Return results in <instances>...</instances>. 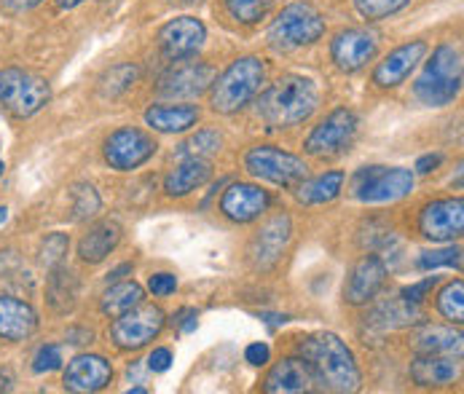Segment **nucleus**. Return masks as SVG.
Listing matches in <instances>:
<instances>
[{"label": "nucleus", "instance_id": "1", "mask_svg": "<svg viewBox=\"0 0 464 394\" xmlns=\"http://www.w3.org/2000/svg\"><path fill=\"white\" fill-rule=\"evenodd\" d=\"M301 357L317 376L320 389L328 392H357L360 389V370L349 346L333 332H314L298 343Z\"/></svg>", "mask_w": 464, "mask_h": 394}, {"label": "nucleus", "instance_id": "2", "mask_svg": "<svg viewBox=\"0 0 464 394\" xmlns=\"http://www.w3.org/2000/svg\"><path fill=\"white\" fill-rule=\"evenodd\" d=\"M320 105V89L306 75H282L276 78L258 100V116L268 127L285 130L304 124Z\"/></svg>", "mask_w": 464, "mask_h": 394}, {"label": "nucleus", "instance_id": "3", "mask_svg": "<svg viewBox=\"0 0 464 394\" xmlns=\"http://www.w3.org/2000/svg\"><path fill=\"white\" fill-rule=\"evenodd\" d=\"M462 89V54L457 46L443 43L432 52L421 75L413 83V94L427 108H446Z\"/></svg>", "mask_w": 464, "mask_h": 394}, {"label": "nucleus", "instance_id": "4", "mask_svg": "<svg viewBox=\"0 0 464 394\" xmlns=\"http://www.w3.org/2000/svg\"><path fill=\"white\" fill-rule=\"evenodd\" d=\"M266 83V65L258 57H242L237 62L223 70V75H218L212 81V91H209V105L215 113L231 116L237 111H242Z\"/></svg>", "mask_w": 464, "mask_h": 394}, {"label": "nucleus", "instance_id": "5", "mask_svg": "<svg viewBox=\"0 0 464 394\" xmlns=\"http://www.w3.org/2000/svg\"><path fill=\"white\" fill-rule=\"evenodd\" d=\"M323 33H325V19H323V14L314 5H309V3H290L271 22L268 43L276 52H293V49L312 46L314 41L323 38Z\"/></svg>", "mask_w": 464, "mask_h": 394}, {"label": "nucleus", "instance_id": "6", "mask_svg": "<svg viewBox=\"0 0 464 394\" xmlns=\"http://www.w3.org/2000/svg\"><path fill=\"white\" fill-rule=\"evenodd\" d=\"M49 100H52V86L46 78L19 67L0 70V105L11 116L30 119L38 111H44Z\"/></svg>", "mask_w": 464, "mask_h": 394}, {"label": "nucleus", "instance_id": "7", "mask_svg": "<svg viewBox=\"0 0 464 394\" xmlns=\"http://www.w3.org/2000/svg\"><path fill=\"white\" fill-rule=\"evenodd\" d=\"M413 191V172L405 167H362L352 178V197L365 204L398 201Z\"/></svg>", "mask_w": 464, "mask_h": 394}, {"label": "nucleus", "instance_id": "8", "mask_svg": "<svg viewBox=\"0 0 464 394\" xmlns=\"http://www.w3.org/2000/svg\"><path fill=\"white\" fill-rule=\"evenodd\" d=\"M245 167L261 178L268 180L274 186H285V188H293L298 183L306 180L309 175V167L304 159L287 153V150H279L274 145H258V148H250L247 156H245Z\"/></svg>", "mask_w": 464, "mask_h": 394}, {"label": "nucleus", "instance_id": "9", "mask_svg": "<svg viewBox=\"0 0 464 394\" xmlns=\"http://www.w3.org/2000/svg\"><path fill=\"white\" fill-rule=\"evenodd\" d=\"M164 322L167 320L159 306H134L127 314L113 317L111 338L121 351H137L161 335Z\"/></svg>", "mask_w": 464, "mask_h": 394}, {"label": "nucleus", "instance_id": "10", "mask_svg": "<svg viewBox=\"0 0 464 394\" xmlns=\"http://www.w3.org/2000/svg\"><path fill=\"white\" fill-rule=\"evenodd\" d=\"M156 139L148 131L137 130V127H121L105 139V161L119 169V172H130L137 169L140 164H145L153 153H156Z\"/></svg>", "mask_w": 464, "mask_h": 394}, {"label": "nucleus", "instance_id": "11", "mask_svg": "<svg viewBox=\"0 0 464 394\" xmlns=\"http://www.w3.org/2000/svg\"><path fill=\"white\" fill-rule=\"evenodd\" d=\"M215 81V67L197 60H175V65L169 67L161 78H159V94L161 97H199L201 91H207Z\"/></svg>", "mask_w": 464, "mask_h": 394}, {"label": "nucleus", "instance_id": "12", "mask_svg": "<svg viewBox=\"0 0 464 394\" xmlns=\"http://www.w3.org/2000/svg\"><path fill=\"white\" fill-rule=\"evenodd\" d=\"M354 134H357V119H354V113L346 111V108H338V111H333L323 124H317L314 131L306 137V153L320 156V159L323 156H335L343 148H349V142L354 139Z\"/></svg>", "mask_w": 464, "mask_h": 394}, {"label": "nucleus", "instance_id": "13", "mask_svg": "<svg viewBox=\"0 0 464 394\" xmlns=\"http://www.w3.org/2000/svg\"><path fill=\"white\" fill-rule=\"evenodd\" d=\"M419 228L432 242H454L464 231L462 198H438L424 207L419 217Z\"/></svg>", "mask_w": 464, "mask_h": 394}, {"label": "nucleus", "instance_id": "14", "mask_svg": "<svg viewBox=\"0 0 464 394\" xmlns=\"http://www.w3.org/2000/svg\"><path fill=\"white\" fill-rule=\"evenodd\" d=\"M376 49H379V38L371 30L349 27V30H341L333 38L331 57L338 70L357 72L376 57Z\"/></svg>", "mask_w": 464, "mask_h": 394}, {"label": "nucleus", "instance_id": "15", "mask_svg": "<svg viewBox=\"0 0 464 394\" xmlns=\"http://www.w3.org/2000/svg\"><path fill=\"white\" fill-rule=\"evenodd\" d=\"M207 41V30L197 16H178L159 30V46L169 60H188Z\"/></svg>", "mask_w": 464, "mask_h": 394}, {"label": "nucleus", "instance_id": "16", "mask_svg": "<svg viewBox=\"0 0 464 394\" xmlns=\"http://www.w3.org/2000/svg\"><path fill=\"white\" fill-rule=\"evenodd\" d=\"M113 379V368L105 357L100 354H75L67 362L65 373H63V387L67 392L89 394L100 392L111 384Z\"/></svg>", "mask_w": 464, "mask_h": 394}, {"label": "nucleus", "instance_id": "17", "mask_svg": "<svg viewBox=\"0 0 464 394\" xmlns=\"http://www.w3.org/2000/svg\"><path fill=\"white\" fill-rule=\"evenodd\" d=\"M387 282V265L379 255H365L362 261L354 263L349 271V279L343 284V301L352 306H362L379 295V290Z\"/></svg>", "mask_w": 464, "mask_h": 394}, {"label": "nucleus", "instance_id": "18", "mask_svg": "<svg viewBox=\"0 0 464 394\" xmlns=\"http://www.w3.org/2000/svg\"><path fill=\"white\" fill-rule=\"evenodd\" d=\"M271 204L268 191L253 183H234L220 198V212L234 223H253L264 215Z\"/></svg>", "mask_w": 464, "mask_h": 394}, {"label": "nucleus", "instance_id": "19", "mask_svg": "<svg viewBox=\"0 0 464 394\" xmlns=\"http://www.w3.org/2000/svg\"><path fill=\"white\" fill-rule=\"evenodd\" d=\"M264 389L271 394L314 392V389H320V384L304 357H287L271 368V373L266 376Z\"/></svg>", "mask_w": 464, "mask_h": 394}, {"label": "nucleus", "instance_id": "20", "mask_svg": "<svg viewBox=\"0 0 464 394\" xmlns=\"http://www.w3.org/2000/svg\"><path fill=\"white\" fill-rule=\"evenodd\" d=\"M427 57V43L424 41H411V43H402L395 52H390L379 67L373 70V83L382 86V89H395L400 86L416 67L419 62Z\"/></svg>", "mask_w": 464, "mask_h": 394}, {"label": "nucleus", "instance_id": "21", "mask_svg": "<svg viewBox=\"0 0 464 394\" xmlns=\"http://www.w3.org/2000/svg\"><path fill=\"white\" fill-rule=\"evenodd\" d=\"M38 312L14 295H0V341L22 343L38 332Z\"/></svg>", "mask_w": 464, "mask_h": 394}, {"label": "nucleus", "instance_id": "22", "mask_svg": "<svg viewBox=\"0 0 464 394\" xmlns=\"http://www.w3.org/2000/svg\"><path fill=\"white\" fill-rule=\"evenodd\" d=\"M287 242H290V217L276 215L274 220H268L264 228L256 234V239L250 245V255H253L258 268H271L274 263L282 258Z\"/></svg>", "mask_w": 464, "mask_h": 394}, {"label": "nucleus", "instance_id": "23", "mask_svg": "<svg viewBox=\"0 0 464 394\" xmlns=\"http://www.w3.org/2000/svg\"><path fill=\"white\" fill-rule=\"evenodd\" d=\"M462 365L459 357H449V354H419L411 362V379L419 387H449L459 379Z\"/></svg>", "mask_w": 464, "mask_h": 394}, {"label": "nucleus", "instance_id": "24", "mask_svg": "<svg viewBox=\"0 0 464 394\" xmlns=\"http://www.w3.org/2000/svg\"><path fill=\"white\" fill-rule=\"evenodd\" d=\"M121 242V226L116 220H100L78 242V255L83 263H102Z\"/></svg>", "mask_w": 464, "mask_h": 394}, {"label": "nucleus", "instance_id": "25", "mask_svg": "<svg viewBox=\"0 0 464 394\" xmlns=\"http://www.w3.org/2000/svg\"><path fill=\"white\" fill-rule=\"evenodd\" d=\"M199 108L197 105H153L145 111V124L161 134H180L197 127Z\"/></svg>", "mask_w": 464, "mask_h": 394}, {"label": "nucleus", "instance_id": "26", "mask_svg": "<svg viewBox=\"0 0 464 394\" xmlns=\"http://www.w3.org/2000/svg\"><path fill=\"white\" fill-rule=\"evenodd\" d=\"M209 178H212V167H209L207 159H186L183 164H178V167L167 175L164 191L175 198L188 197L191 191L201 188Z\"/></svg>", "mask_w": 464, "mask_h": 394}, {"label": "nucleus", "instance_id": "27", "mask_svg": "<svg viewBox=\"0 0 464 394\" xmlns=\"http://www.w3.org/2000/svg\"><path fill=\"white\" fill-rule=\"evenodd\" d=\"M416 351L419 354H449L462 357V332L454 328H424L416 335Z\"/></svg>", "mask_w": 464, "mask_h": 394}, {"label": "nucleus", "instance_id": "28", "mask_svg": "<svg viewBox=\"0 0 464 394\" xmlns=\"http://www.w3.org/2000/svg\"><path fill=\"white\" fill-rule=\"evenodd\" d=\"M54 274L49 276V290H46V298H49V306L57 312V314H67L75 301H78V276L67 268H52Z\"/></svg>", "mask_w": 464, "mask_h": 394}, {"label": "nucleus", "instance_id": "29", "mask_svg": "<svg viewBox=\"0 0 464 394\" xmlns=\"http://www.w3.org/2000/svg\"><path fill=\"white\" fill-rule=\"evenodd\" d=\"M343 172H325V175H320V178H314V180H304V183H298V191H295V197L301 204H328L333 198L341 194V188H343Z\"/></svg>", "mask_w": 464, "mask_h": 394}, {"label": "nucleus", "instance_id": "30", "mask_svg": "<svg viewBox=\"0 0 464 394\" xmlns=\"http://www.w3.org/2000/svg\"><path fill=\"white\" fill-rule=\"evenodd\" d=\"M140 303H142V287L137 282H119L102 295V314H108L113 320V317L127 314Z\"/></svg>", "mask_w": 464, "mask_h": 394}, {"label": "nucleus", "instance_id": "31", "mask_svg": "<svg viewBox=\"0 0 464 394\" xmlns=\"http://www.w3.org/2000/svg\"><path fill=\"white\" fill-rule=\"evenodd\" d=\"M140 78V67L132 62H121V65H113L111 70H105L97 81V91L105 97V100H113V97H121L124 91H130Z\"/></svg>", "mask_w": 464, "mask_h": 394}, {"label": "nucleus", "instance_id": "32", "mask_svg": "<svg viewBox=\"0 0 464 394\" xmlns=\"http://www.w3.org/2000/svg\"><path fill=\"white\" fill-rule=\"evenodd\" d=\"M438 312L446 317V320H451V322H457V325H462L464 322V284L457 279V282H451V284H446L443 290H440V295H438Z\"/></svg>", "mask_w": 464, "mask_h": 394}, {"label": "nucleus", "instance_id": "33", "mask_svg": "<svg viewBox=\"0 0 464 394\" xmlns=\"http://www.w3.org/2000/svg\"><path fill=\"white\" fill-rule=\"evenodd\" d=\"M220 145H223V137L218 134L215 130H201L197 131L194 137H188L183 145H180V156H186V159H204V156H212V153H218L220 150Z\"/></svg>", "mask_w": 464, "mask_h": 394}, {"label": "nucleus", "instance_id": "34", "mask_svg": "<svg viewBox=\"0 0 464 394\" xmlns=\"http://www.w3.org/2000/svg\"><path fill=\"white\" fill-rule=\"evenodd\" d=\"M70 201H72V217L75 220H89L100 212V194L89 183H78L70 188Z\"/></svg>", "mask_w": 464, "mask_h": 394}, {"label": "nucleus", "instance_id": "35", "mask_svg": "<svg viewBox=\"0 0 464 394\" xmlns=\"http://www.w3.org/2000/svg\"><path fill=\"white\" fill-rule=\"evenodd\" d=\"M271 5H274V0H226L228 14L237 22H245V24L261 22L266 14L271 11Z\"/></svg>", "mask_w": 464, "mask_h": 394}, {"label": "nucleus", "instance_id": "36", "mask_svg": "<svg viewBox=\"0 0 464 394\" xmlns=\"http://www.w3.org/2000/svg\"><path fill=\"white\" fill-rule=\"evenodd\" d=\"M411 0H354V8L362 19L368 22H379V19H387L392 14L402 11Z\"/></svg>", "mask_w": 464, "mask_h": 394}, {"label": "nucleus", "instance_id": "37", "mask_svg": "<svg viewBox=\"0 0 464 394\" xmlns=\"http://www.w3.org/2000/svg\"><path fill=\"white\" fill-rule=\"evenodd\" d=\"M67 250H70V239H67V234H46V239L41 242V250H38V258L41 263L46 265V268H57V265H63L65 261Z\"/></svg>", "mask_w": 464, "mask_h": 394}, {"label": "nucleus", "instance_id": "38", "mask_svg": "<svg viewBox=\"0 0 464 394\" xmlns=\"http://www.w3.org/2000/svg\"><path fill=\"white\" fill-rule=\"evenodd\" d=\"M438 265H462V250L459 247H443V250H432V253H421L419 258V268L430 271Z\"/></svg>", "mask_w": 464, "mask_h": 394}, {"label": "nucleus", "instance_id": "39", "mask_svg": "<svg viewBox=\"0 0 464 394\" xmlns=\"http://www.w3.org/2000/svg\"><path fill=\"white\" fill-rule=\"evenodd\" d=\"M60 365H63V349L57 343H44L33 357V370L35 373H52Z\"/></svg>", "mask_w": 464, "mask_h": 394}, {"label": "nucleus", "instance_id": "40", "mask_svg": "<svg viewBox=\"0 0 464 394\" xmlns=\"http://www.w3.org/2000/svg\"><path fill=\"white\" fill-rule=\"evenodd\" d=\"M148 287H150L153 295L164 298V295H172L178 290V279H175V274H153Z\"/></svg>", "mask_w": 464, "mask_h": 394}, {"label": "nucleus", "instance_id": "41", "mask_svg": "<svg viewBox=\"0 0 464 394\" xmlns=\"http://www.w3.org/2000/svg\"><path fill=\"white\" fill-rule=\"evenodd\" d=\"M435 284H438V276H427L424 282H419V284H411V287H405V290H402V298H405L408 303H413V306H416V303H421V301L427 298V293H430V290H432Z\"/></svg>", "mask_w": 464, "mask_h": 394}, {"label": "nucleus", "instance_id": "42", "mask_svg": "<svg viewBox=\"0 0 464 394\" xmlns=\"http://www.w3.org/2000/svg\"><path fill=\"white\" fill-rule=\"evenodd\" d=\"M172 365V351L169 349H153L150 351V357H148V370H153V373H164L167 368Z\"/></svg>", "mask_w": 464, "mask_h": 394}, {"label": "nucleus", "instance_id": "43", "mask_svg": "<svg viewBox=\"0 0 464 394\" xmlns=\"http://www.w3.org/2000/svg\"><path fill=\"white\" fill-rule=\"evenodd\" d=\"M268 354H271V351H268V346H266V343H250V346H247V351H245L247 362H250V365H258V368L268 362Z\"/></svg>", "mask_w": 464, "mask_h": 394}, {"label": "nucleus", "instance_id": "44", "mask_svg": "<svg viewBox=\"0 0 464 394\" xmlns=\"http://www.w3.org/2000/svg\"><path fill=\"white\" fill-rule=\"evenodd\" d=\"M197 317H199L197 309H183V312L175 317V322L183 328V332H191V330H197Z\"/></svg>", "mask_w": 464, "mask_h": 394}, {"label": "nucleus", "instance_id": "45", "mask_svg": "<svg viewBox=\"0 0 464 394\" xmlns=\"http://www.w3.org/2000/svg\"><path fill=\"white\" fill-rule=\"evenodd\" d=\"M435 167H440V156H438V153H435V156H432V153H430V156H421V159L416 161V169L424 172V175L432 172Z\"/></svg>", "mask_w": 464, "mask_h": 394}, {"label": "nucleus", "instance_id": "46", "mask_svg": "<svg viewBox=\"0 0 464 394\" xmlns=\"http://www.w3.org/2000/svg\"><path fill=\"white\" fill-rule=\"evenodd\" d=\"M3 3H5L8 11H30V8H35L38 3H44V0H3Z\"/></svg>", "mask_w": 464, "mask_h": 394}, {"label": "nucleus", "instance_id": "47", "mask_svg": "<svg viewBox=\"0 0 464 394\" xmlns=\"http://www.w3.org/2000/svg\"><path fill=\"white\" fill-rule=\"evenodd\" d=\"M75 338H81L78 343H92V330H67V343H72Z\"/></svg>", "mask_w": 464, "mask_h": 394}, {"label": "nucleus", "instance_id": "48", "mask_svg": "<svg viewBox=\"0 0 464 394\" xmlns=\"http://www.w3.org/2000/svg\"><path fill=\"white\" fill-rule=\"evenodd\" d=\"M14 389V376L8 368H0V392H11Z\"/></svg>", "mask_w": 464, "mask_h": 394}, {"label": "nucleus", "instance_id": "49", "mask_svg": "<svg viewBox=\"0 0 464 394\" xmlns=\"http://www.w3.org/2000/svg\"><path fill=\"white\" fill-rule=\"evenodd\" d=\"M124 274H132V263H121L119 268H113V271L108 274V282H119Z\"/></svg>", "mask_w": 464, "mask_h": 394}, {"label": "nucleus", "instance_id": "50", "mask_svg": "<svg viewBox=\"0 0 464 394\" xmlns=\"http://www.w3.org/2000/svg\"><path fill=\"white\" fill-rule=\"evenodd\" d=\"M81 3H86V0H57L60 8H75V5H81Z\"/></svg>", "mask_w": 464, "mask_h": 394}, {"label": "nucleus", "instance_id": "51", "mask_svg": "<svg viewBox=\"0 0 464 394\" xmlns=\"http://www.w3.org/2000/svg\"><path fill=\"white\" fill-rule=\"evenodd\" d=\"M167 3H172V5H197L201 0H167Z\"/></svg>", "mask_w": 464, "mask_h": 394}, {"label": "nucleus", "instance_id": "52", "mask_svg": "<svg viewBox=\"0 0 464 394\" xmlns=\"http://www.w3.org/2000/svg\"><path fill=\"white\" fill-rule=\"evenodd\" d=\"M5 220H8V209H5V207H0V226H3Z\"/></svg>", "mask_w": 464, "mask_h": 394}, {"label": "nucleus", "instance_id": "53", "mask_svg": "<svg viewBox=\"0 0 464 394\" xmlns=\"http://www.w3.org/2000/svg\"><path fill=\"white\" fill-rule=\"evenodd\" d=\"M130 394H145V389L142 387H134V389H130Z\"/></svg>", "mask_w": 464, "mask_h": 394}, {"label": "nucleus", "instance_id": "54", "mask_svg": "<svg viewBox=\"0 0 464 394\" xmlns=\"http://www.w3.org/2000/svg\"><path fill=\"white\" fill-rule=\"evenodd\" d=\"M3 172H5V164L0 161V178H3Z\"/></svg>", "mask_w": 464, "mask_h": 394}]
</instances>
